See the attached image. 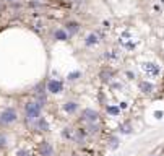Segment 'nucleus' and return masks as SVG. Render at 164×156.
<instances>
[{"label":"nucleus","mask_w":164,"mask_h":156,"mask_svg":"<svg viewBox=\"0 0 164 156\" xmlns=\"http://www.w3.org/2000/svg\"><path fill=\"white\" fill-rule=\"evenodd\" d=\"M41 114V104L39 103H28L26 104V117L28 120H36Z\"/></svg>","instance_id":"f257e3e1"},{"label":"nucleus","mask_w":164,"mask_h":156,"mask_svg":"<svg viewBox=\"0 0 164 156\" xmlns=\"http://www.w3.org/2000/svg\"><path fill=\"white\" fill-rule=\"evenodd\" d=\"M16 111L15 109H5L2 114H0V122L2 124H11V122L16 120Z\"/></svg>","instance_id":"f03ea898"},{"label":"nucleus","mask_w":164,"mask_h":156,"mask_svg":"<svg viewBox=\"0 0 164 156\" xmlns=\"http://www.w3.org/2000/svg\"><path fill=\"white\" fill-rule=\"evenodd\" d=\"M99 117V114L96 111H93V109H84L83 111V120L89 122V124H93V122H96Z\"/></svg>","instance_id":"7ed1b4c3"},{"label":"nucleus","mask_w":164,"mask_h":156,"mask_svg":"<svg viewBox=\"0 0 164 156\" xmlns=\"http://www.w3.org/2000/svg\"><path fill=\"white\" fill-rule=\"evenodd\" d=\"M62 83L60 81H57V80H52V81H49L47 83V90L50 91V93H54V94H57V93H60L62 91Z\"/></svg>","instance_id":"20e7f679"},{"label":"nucleus","mask_w":164,"mask_h":156,"mask_svg":"<svg viewBox=\"0 0 164 156\" xmlns=\"http://www.w3.org/2000/svg\"><path fill=\"white\" fill-rule=\"evenodd\" d=\"M143 70L145 72H150L151 75H159V67H158L156 63H151V62L143 63Z\"/></svg>","instance_id":"39448f33"},{"label":"nucleus","mask_w":164,"mask_h":156,"mask_svg":"<svg viewBox=\"0 0 164 156\" xmlns=\"http://www.w3.org/2000/svg\"><path fill=\"white\" fill-rule=\"evenodd\" d=\"M41 153H42V156H52V146H50L49 143H42Z\"/></svg>","instance_id":"423d86ee"},{"label":"nucleus","mask_w":164,"mask_h":156,"mask_svg":"<svg viewBox=\"0 0 164 156\" xmlns=\"http://www.w3.org/2000/svg\"><path fill=\"white\" fill-rule=\"evenodd\" d=\"M99 42V36L98 34H94V33H93V34H89L86 38V44L88 46H93V44H98Z\"/></svg>","instance_id":"0eeeda50"},{"label":"nucleus","mask_w":164,"mask_h":156,"mask_svg":"<svg viewBox=\"0 0 164 156\" xmlns=\"http://www.w3.org/2000/svg\"><path fill=\"white\" fill-rule=\"evenodd\" d=\"M140 88H141V91H143V93H151V91H153V85L146 83V81L140 83Z\"/></svg>","instance_id":"6e6552de"},{"label":"nucleus","mask_w":164,"mask_h":156,"mask_svg":"<svg viewBox=\"0 0 164 156\" xmlns=\"http://www.w3.org/2000/svg\"><path fill=\"white\" fill-rule=\"evenodd\" d=\"M54 36H55V39H59V41H67V38H68V36H67V33L62 31V29H57Z\"/></svg>","instance_id":"1a4fd4ad"},{"label":"nucleus","mask_w":164,"mask_h":156,"mask_svg":"<svg viewBox=\"0 0 164 156\" xmlns=\"http://www.w3.org/2000/svg\"><path fill=\"white\" fill-rule=\"evenodd\" d=\"M77 108H78V106L75 103H67L65 106H63V109H65L67 112H75V111H77Z\"/></svg>","instance_id":"9d476101"},{"label":"nucleus","mask_w":164,"mask_h":156,"mask_svg":"<svg viewBox=\"0 0 164 156\" xmlns=\"http://www.w3.org/2000/svg\"><path fill=\"white\" fill-rule=\"evenodd\" d=\"M38 127H39V128H42V130H44V132H47V130H49V125H47V122H45L44 119H41V120H39Z\"/></svg>","instance_id":"9b49d317"},{"label":"nucleus","mask_w":164,"mask_h":156,"mask_svg":"<svg viewBox=\"0 0 164 156\" xmlns=\"http://www.w3.org/2000/svg\"><path fill=\"white\" fill-rule=\"evenodd\" d=\"M67 26H68V31H70V33H77V31H78V24L73 23V21H72V23H68Z\"/></svg>","instance_id":"f8f14e48"},{"label":"nucleus","mask_w":164,"mask_h":156,"mask_svg":"<svg viewBox=\"0 0 164 156\" xmlns=\"http://www.w3.org/2000/svg\"><path fill=\"white\" fill-rule=\"evenodd\" d=\"M107 112H109V114H112V115H117V114L120 112V109H119V108H114V106H109V108H107Z\"/></svg>","instance_id":"ddd939ff"},{"label":"nucleus","mask_w":164,"mask_h":156,"mask_svg":"<svg viewBox=\"0 0 164 156\" xmlns=\"http://www.w3.org/2000/svg\"><path fill=\"white\" fill-rule=\"evenodd\" d=\"M78 76H81V73H80V72H72V73H68V80L73 81V80H77Z\"/></svg>","instance_id":"4468645a"},{"label":"nucleus","mask_w":164,"mask_h":156,"mask_svg":"<svg viewBox=\"0 0 164 156\" xmlns=\"http://www.w3.org/2000/svg\"><path fill=\"white\" fill-rule=\"evenodd\" d=\"M89 132H91V133L98 132V127H96V125H94V122H93V124H89Z\"/></svg>","instance_id":"2eb2a0df"},{"label":"nucleus","mask_w":164,"mask_h":156,"mask_svg":"<svg viewBox=\"0 0 164 156\" xmlns=\"http://www.w3.org/2000/svg\"><path fill=\"white\" fill-rule=\"evenodd\" d=\"M122 133H130V125H122Z\"/></svg>","instance_id":"dca6fc26"},{"label":"nucleus","mask_w":164,"mask_h":156,"mask_svg":"<svg viewBox=\"0 0 164 156\" xmlns=\"http://www.w3.org/2000/svg\"><path fill=\"white\" fill-rule=\"evenodd\" d=\"M101 76H102V80H111V78H109V76H111V72H107V73L102 72V73H101Z\"/></svg>","instance_id":"f3484780"},{"label":"nucleus","mask_w":164,"mask_h":156,"mask_svg":"<svg viewBox=\"0 0 164 156\" xmlns=\"http://www.w3.org/2000/svg\"><path fill=\"white\" fill-rule=\"evenodd\" d=\"M4 145H5V137L0 135V146H4Z\"/></svg>","instance_id":"a211bd4d"},{"label":"nucleus","mask_w":164,"mask_h":156,"mask_svg":"<svg viewBox=\"0 0 164 156\" xmlns=\"http://www.w3.org/2000/svg\"><path fill=\"white\" fill-rule=\"evenodd\" d=\"M117 146V138H112V148H115Z\"/></svg>","instance_id":"6ab92c4d"},{"label":"nucleus","mask_w":164,"mask_h":156,"mask_svg":"<svg viewBox=\"0 0 164 156\" xmlns=\"http://www.w3.org/2000/svg\"><path fill=\"white\" fill-rule=\"evenodd\" d=\"M154 115H156L158 119H161V117H163V112H156V114H154Z\"/></svg>","instance_id":"aec40b11"}]
</instances>
